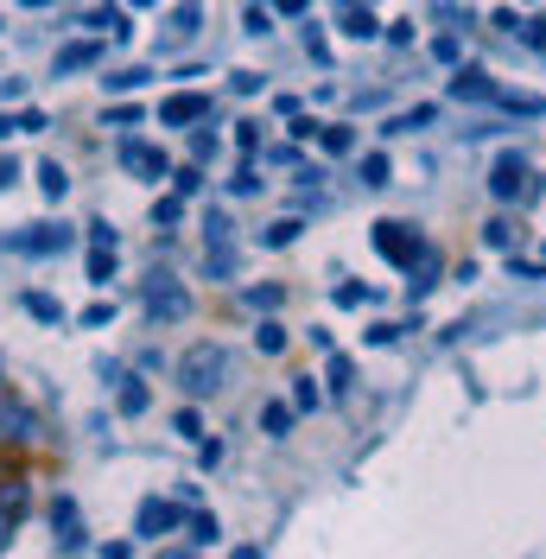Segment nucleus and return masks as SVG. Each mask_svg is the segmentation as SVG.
<instances>
[{
    "instance_id": "a878e982",
    "label": "nucleus",
    "mask_w": 546,
    "mask_h": 559,
    "mask_svg": "<svg viewBox=\"0 0 546 559\" xmlns=\"http://www.w3.org/2000/svg\"><path fill=\"white\" fill-rule=\"evenodd\" d=\"M204 236H210V242H236V223H229V216H223V210H210Z\"/></svg>"
},
{
    "instance_id": "f704fd0d",
    "label": "nucleus",
    "mask_w": 546,
    "mask_h": 559,
    "mask_svg": "<svg viewBox=\"0 0 546 559\" xmlns=\"http://www.w3.org/2000/svg\"><path fill=\"white\" fill-rule=\"evenodd\" d=\"M103 559H134V547H128V540H108V547H103Z\"/></svg>"
},
{
    "instance_id": "c756f323",
    "label": "nucleus",
    "mask_w": 546,
    "mask_h": 559,
    "mask_svg": "<svg viewBox=\"0 0 546 559\" xmlns=\"http://www.w3.org/2000/svg\"><path fill=\"white\" fill-rule=\"evenodd\" d=\"M369 299H376V293H369V286H356V280H343V286H337V306H369Z\"/></svg>"
},
{
    "instance_id": "2eb2a0df",
    "label": "nucleus",
    "mask_w": 546,
    "mask_h": 559,
    "mask_svg": "<svg viewBox=\"0 0 546 559\" xmlns=\"http://www.w3.org/2000/svg\"><path fill=\"white\" fill-rule=\"evenodd\" d=\"M38 191H45L51 204H58V198H64V191H70V173H64V166H58V159H45V166H38Z\"/></svg>"
},
{
    "instance_id": "7c9ffc66",
    "label": "nucleus",
    "mask_w": 546,
    "mask_h": 559,
    "mask_svg": "<svg viewBox=\"0 0 546 559\" xmlns=\"http://www.w3.org/2000/svg\"><path fill=\"white\" fill-rule=\"evenodd\" d=\"M241 33H254V38H261V33H273L268 7H248V20H241Z\"/></svg>"
},
{
    "instance_id": "20e7f679",
    "label": "nucleus",
    "mask_w": 546,
    "mask_h": 559,
    "mask_svg": "<svg viewBox=\"0 0 546 559\" xmlns=\"http://www.w3.org/2000/svg\"><path fill=\"white\" fill-rule=\"evenodd\" d=\"M216 115V103L210 96H198V90H178V96H166L159 103V128H191V121H210Z\"/></svg>"
},
{
    "instance_id": "aec40b11",
    "label": "nucleus",
    "mask_w": 546,
    "mask_h": 559,
    "mask_svg": "<svg viewBox=\"0 0 546 559\" xmlns=\"http://www.w3.org/2000/svg\"><path fill=\"white\" fill-rule=\"evenodd\" d=\"M299 229H306L299 216H280V223H273V229L261 236V242H268V248H286V242H299Z\"/></svg>"
},
{
    "instance_id": "58836bf2",
    "label": "nucleus",
    "mask_w": 546,
    "mask_h": 559,
    "mask_svg": "<svg viewBox=\"0 0 546 559\" xmlns=\"http://www.w3.org/2000/svg\"><path fill=\"white\" fill-rule=\"evenodd\" d=\"M166 559H185V554H166Z\"/></svg>"
},
{
    "instance_id": "dca6fc26",
    "label": "nucleus",
    "mask_w": 546,
    "mask_h": 559,
    "mask_svg": "<svg viewBox=\"0 0 546 559\" xmlns=\"http://www.w3.org/2000/svg\"><path fill=\"white\" fill-rule=\"evenodd\" d=\"M261 432H268V439L293 432V407H286V401H268V407H261Z\"/></svg>"
},
{
    "instance_id": "412c9836",
    "label": "nucleus",
    "mask_w": 546,
    "mask_h": 559,
    "mask_svg": "<svg viewBox=\"0 0 546 559\" xmlns=\"http://www.w3.org/2000/svg\"><path fill=\"white\" fill-rule=\"evenodd\" d=\"M349 376H356V362L331 349V356H324V382H331V388H349Z\"/></svg>"
},
{
    "instance_id": "5701e85b",
    "label": "nucleus",
    "mask_w": 546,
    "mask_h": 559,
    "mask_svg": "<svg viewBox=\"0 0 546 559\" xmlns=\"http://www.w3.org/2000/svg\"><path fill=\"white\" fill-rule=\"evenodd\" d=\"M153 70H115V76H103V90H115V96H128V90H140Z\"/></svg>"
},
{
    "instance_id": "6ab92c4d",
    "label": "nucleus",
    "mask_w": 546,
    "mask_h": 559,
    "mask_svg": "<svg viewBox=\"0 0 546 559\" xmlns=\"http://www.w3.org/2000/svg\"><path fill=\"white\" fill-rule=\"evenodd\" d=\"M115 280V248H90V286H108Z\"/></svg>"
},
{
    "instance_id": "4be33fe9",
    "label": "nucleus",
    "mask_w": 546,
    "mask_h": 559,
    "mask_svg": "<svg viewBox=\"0 0 546 559\" xmlns=\"http://www.w3.org/2000/svg\"><path fill=\"white\" fill-rule=\"evenodd\" d=\"M318 401H324V388L311 382V376H293V407H306V414H311Z\"/></svg>"
},
{
    "instance_id": "1a4fd4ad",
    "label": "nucleus",
    "mask_w": 546,
    "mask_h": 559,
    "mask_svg": "<svg viewBox=\"0 0 546 559\" xmlns=\"http://www.w3.org/2000/svg\"><path fill=\"white\" fill-rule=\"evenodd\" d=\"M451 96H458V103H496V96H502V83H489V70H451Z\"/></svg>"
},
{
    "instance_id": "e433bc0d",
    "label": "nucleus",
    "mask_w": 546,
    "mask_h": 559,
    "mask_svg": "<svg viewBox=\"0 0 546 559\" xmlns=\"http://www.w3.org/2000/svg\"><path fill=\"white\" fill-rule=\"evenodd\" d=\"M20 7H51V0H20Z\"/></svg>"
},
{
    "instance_id": "9b49d317",
    "label": "nucleus",
    "mask_w": 546,
    "mask_h": 559,
    "mask_svg": "<svg viewBox=\"0 0 546 559\" xmlns=\"http://www.w3.org/2000/svg\"><path fill=\"white\" fill-rule=\"evenodd\" d=\"M83 33H90V38H121V33H128V13H121V7H96V13H83Z\"/></svg>"
},
{
    "instance_id": "0eeeda50",
    "label": "nucleus",
    "mask_w": 546,
    "mask_h": 559,
    "mask_svg": "<svg viewBox=\"0 0 546 559\" xmlns=\"http://www.w3.org/2000/svg\"><path fill=\"white\" fill-rule=\"evenodd\" d=\"M171 527H185V509H171V502H159V496H146L134 515V534L140 540H159V534H171Z\"/></svg>"
},
{
    "instance_id": "f03ea898",
    "label": "nucleus",
    "mask_w": 546,
    "mask_h": 559,
    "mask_svg": "<svg viewBox=\"0 0 546 559\" xmlns=\"http://www.w3.org/2000/svg\"><path fill=\"white\" fill-rule=\"evenodd\" d=\"M376 254H381V261H394L401 274H413L432 248H426V236H419V229H407V223H376Z\"/></svg>"
},
{
    "instance_id": "c85d7f7f",
    "label": "nucleus",
    "mask_w": 546,
    "mask_h": 559,
    "mask_svg": "<svg viewBox=\"0 0 546 559\" xmlns=\"http://www.w3.org/2000/svg\"><path fill=\"white\" fill-rule=\"evenodd\" d=\"M216 534H223L216 515H198V522H191V540H198V547H216Z\"/></svg>"
},
{
    "instance_id": "cd10ccee",
    "label": "nucleus",
    "mask_w": 546,
    "mask_h": 559,
    "mask_svg": "<svg viewBox=\"0 0 546 559\" xmlns=\"http://www.w3.org/2000/svg\"><path fill=\"white\" fill-rule=\"evenodd\" d=\"M171 426H178L185 439H204V419H198V407H178V414H171Z\"/></svg>"
},
{
    "instance_id": "2f4dec72",
    "label": "nucleus",
    "mask_w": 546,
    "mask_h": 559,
    "mask_svg": "<svg viewBox=\"0 0 546 559\" xmlns=\"http://www.w3.org/2000/svg\"><path fill=\"white\" fill-rule=\"evenodd\" d=\"M171 185H178V198H191V191H198L204 178H198V173H191V166H185V173H171Z\"/></svg>"
},
{
    "instance_id": "39448f33",
    "label": "nucleus",
    "mask_w": 546,
    "mask_h": 559,
    "mask_svg": "<svg viewBox=\"0 0 546 559\" xmlns=\"http://www.w3.org/2000/svg\"><path fill=\"white\" fill-rule=\"evenodd\" d=\"M7 248L13 254H58V248H70V229L64 223H26L20 236H7Z\"/></svg>"
},
{
    "instance_id": "f8f14e48",
    "label": "nucleus",
    "mask_w": 546,
    "mask_h": 559,
    "mask_svg": "<svg viewBox=\"0 0 546 559\" xmlns=\"http://www.w3.org/2000/svg\"><path fill=\"white\" fill-rule=\"evenodd\" d=\"M432 121H439V108L419 103V108H407V115H394V121H388V134H419V128H432Z\"/></svg>"
},
{
    "instance_id": "f3484780",
    "label": "nucleus",
    "mask_w": 546,
    "mask_h": 559,
    "mask_svg": "<svg viewBox=\"0 0 546 559\" xmlns=\"http://www.w3.org/2000/svg\"><path fill=\"white\" fill-rule=\"evenodd\" d=\"M394 166H388V153H363V185H369V191H381V185H394Z\"/></svg>"
},
{
    "instance_id": "ddd939ff",
    "label": "nucleus",
    "mask_w": 546,
    "mask_h": 559,
    "mask_svg": "<svg viewBox=\"0 0 546 559\" xmlns=\"http://www.w3.org/2000/svg\"><path fill=\"white\" fill-rule=\"evenodd\" d=\"M115 388H121V414H146V407H153V388L134 382V376H121Z\"/></svg>"
},
{
    "instance_id": "bb28decb",
    "label": "nucleus",
    "mask_w": 546,
    "mask_h": 559,
    "mask_svg": "<svg viewBox=\"0 0 546 559\" xmlns=\"http://www.w3.org/2000/svg\"><path fill=\"white\" fill-rule=\"evenodd\" d=\"M318 140H324V153H349V146H356L349 128H318Z\"/></svg>"
},
{
    "instance_id": "423d86ee",
    "label": "nucleus",
    "mask_w": 546,
    "mask_h": 559,
    "mask_svg": "<svg viewBox=\"0 0 546 559\" xmlns=\"http://www.w3.org/2000/svg\"><path fill=\"white\" fill-rule=\"evenodd\" d=\"M146 312L153 318H185L191 312V293H185V286H178V280H166V274H153V286H146Z\"/></svg>"
},
{
    "instance_id": "473e14b6",
    "label": "nucleus",
    "mask_w": 546,
    "mask_h": 559,
    "mask_svg": "<svg viewBox=\"0 0 546 559\" xmlns=\"http://www.w3.org/2000/svg\"><path fill=\"white\" fill-rule=\"evenodd\" d=\"M236 140H241V153H254V140H261V121H241Z\"/></svg>"
},
{
    "instance_id": "4c0bfd02",
    "label": "nucleus",
    "mask_w": 546,
    "mask_h": 559,
    "mask_svg": "<svg viewBox=\"0 0 546 559\" xmlns=\"http://www.w3.org/2000/svg\"><path fill=\"white\" fill-rule=\"evenodd\" d=\"M134 7H153V0H134Z\"/></svg>"
},
{
    "instance_id": "72a5a7b5",
    "label": "nucleus",
    "mask_w": 546,
    "mask_h": 559,
    "mask_svg": "<svg viewBox=\"0 0 546 559\" xmlns=\"http://www.w3.org/2000/svg\"><path fill=\"white\" fill-rule=\"evenodd\" d=\"M108 318H115V306H90V312H83V324H90V331H103Z\"/></svg>"
},
{
    "instance_id": "a211bd4d",
    "label": "nucleus",
    "mask_w": 546,
    "mask_h": 559,
    "mask_svg": "<svg viewBox=\"0 0 546 559\" xmlns=\"http://www.w3.org/2000/svg\"><path fill=\"white\" fill-rule=\"evenodd\" d=\"M26 312H33V318H45V324H64V306H58L51 293H26Z\"/></svg>"
},
{
    "instance_id": "4468645a",
    "label": "nucleus",
    "mask_w": 546,
    "mask_h": 559,
    "mask_svg": "<svg viewBox=\"0 0 546 559\" xmlns=\"http://www.w3.org/2000/svg\"><path fill=\"white\" fill-rule=\"evenodd\" d=\"M376 33H381V20L369 13V7H363V13H356V7H343V38H376Z\"/></svg>"
},
{
    "instance_id": "c9c22d12",
    "label": "nucleus",
    "mask_w": 546,
    "mask_h": 559,
    "mask_svg": "<svg viewBox=\"0 0 546 559\" xmlns=\"http://www.w3.org/2000/svg\"><path fill=\"white\" fill-rule=\"evenodd\" d=\"M13 178H20V159H0V191H7Z\"/></svg>"
},
{
    "instance_id": "b1692460",
    "label": "nucleus",
    "mask_w": 546,
    "mask_h": 559,
    "mask_svg": "<svg viewBox=\"0 0 546 559\" xmlns=\"http://www.w3.org/2000/svg\"><path fill=\"white\" fill-rule=\"evenodd\" d=\"M178 216H185V198H159V204H153V229H171Z\"/></svg>"
},
{
    "instance_id": "9d476101",
    "label": "nucleus",
    "mask_w": 546,
    "mask_h": 559,
    "mask_svg": "<svg viewBox=\"0 0 546 559\" xmlns=\"http://www.w3.org/2000/svg\"><path fill=\"white\" fill-rule=\"evenodd\" d=\"M90 64H103V38H76V45H64V51L51 58V70H58V76H70V70H90Z\"/></svg>"
},
{
    "instance_id": "393cba45",
    "label": "nucleus",
    "mask_w": 546,
    "mask_h": 559,
    "mask_svg": "<svg viewBox=\"0 0 546 559\" xmlns=\"http://www.w3.org/2000/svg\"><path fill=\"white\" fill-rule=\"evenodd\" d=\"M254 344H261V356H280V349H286V331H280V324H261V331H254Z\"/></svg>"
},
{
    "instance_id": "6e6552de",
    "label": "nucleus",
    "mask_w": 546,
    "mask_h": 559,
    "mask_svg": "<svg viewBox=\"0 0 546 559\" xmlns=\"http://www.w3.org/2000/svg\"><path fill=\"white\" fill-rule=\"evenodd\" d=\"M121 166H128L134 178H146V185H159V178L171 173L166 153H159V146H146V140H121Z\"/></svg>"
},
{
    "instance_id": "7ed1b4c3",
    "label": "nucleus",
    "mask_w": 546,
    "mask_h": 559,
    "mask_svg": "<svg viewBox=\"0 0 546 559\" xmlns=\"http://www.w3.org/2000/svg\"><path fill=\"white\" fill-rule=\"evenodd\" d=\"M489 191H496L502 204H521V198H534L527 159H521V153H502V159H496V173H489Z\"/></svg>"
},
{
    "instance_id": "f257e3e1",
    "label": "nucleus",
    "mask_w": 546,
    "mask_h": 559,
    "mask_svg": "<svg viewBox=\"0 0 546 559\" xmlns=\"http://www.w3.org/2000/svg\"><path fill=\"white\" fill-rule=\"evenodd\" d=\"M223 376H229V356H223L216 344H191L185 356H178V382H185V394H216Z\"/></svg>"
}]
</instances>
